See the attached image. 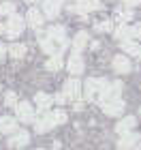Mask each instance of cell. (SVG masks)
I'll use <instances>...</instances> for the list:
<instances>
[{
  "label": "cell",
  "instance_id": "obj_1",
  "mask_svg": "<svg viewBox=\"0 0 141 150\" xmlns=\"http://www.w3.org/2000/svg\"><path fill=\"white\" fill-rule=\"evenodd\" d=\"M122 92V84L120 81H109V79H100V77H90L83 84V94L88 101H98L103 103L107 99H118Z\"/></svg>",
  "mask_w": 141,
  "mask_h": 150
},
{
  "label": "cell",
  "instance_id": "obj_2",
  "mask_svg": "<svg viewBox=\"0 0 141 150\" xmlns=\"http://www.w3.org/2000/svg\"><path fill=\"white\" fill-rule=\"evenodd\" d=\"M39 43H41V47L47 52V54H60L66 47V30L64 26H51L47 32H43L41 39H39Z\"/></svg>",
  "mask_w": 141,
  "mask_h": 150
},
{
  "label": "cell",
  "instance_id": "obj_3",
  "mask_svg": "<svg viewBox=\"0 0 141 150\" xmlns=\"http://www.w3.org/2000/svg\"><path fill=\"white\" fill-rule=\"evenodd\" d=\"M24 28H26V19L15 15V13H11V17L6 19V24H4V32L2 35H6L9 39H15V37H19L24 32Z\"/></svg>",
  "mask_w": 141,
  "mask_h": 150
},
{
  "label": "cell",
  "instance_id": "obj_4",
  "mask_svg": "<svg viewBox=\"0 0 141 150\" xmlns=\"http://www.w3.org/2000/svg\"><path fill=\"white\" fill-rule=\"evenodd\" d=\"M98 9H103V4L98 0H73V2H69V11L71 13H81V15L98 11Z\"/></svg>",
  "mask_w": 141,
  "mask_h": 150
},
{
  "label": "cell",
  "instance_id": "obj_5",
  "mask_svg": "<svg viewBox=\"0 0 141 150\" xmlns=\"http://www.w3.org/2000/svg\"><path fill=\"white\" fill-rule=\"evenodd\" d=\"M100 110H103L107 116H122V112L126 110V105H124V101L122 99H107L100 103Z\"/></svg>",
  "mask_w": 141,
  "mask_h": 150
},
{
  "label": "cell",
  "instance_id": "obj_6",
  "mask_svg": "<svg viewBox=\"0 0 141 150\" xmlns=\"http://www.w3.org/2000/svg\"><path fill=\"white\" fill-rule=\"evenodd\" d=\"M15 112H17L19 122H34V107L28 101H19L15 105Z\"/></svg>",
  "mask_w": 141,
  "mask_h": 150
},
{
  "label": "cell",
  "instance_id": "obj_7",
  "mask_svg": "<svg viewBox=\"0 0 141 150\" xmlns=\"http://www.w3.org/2000/svg\"><path fill=\"white\" fill-rule=\"evenodd\" d=\"M53 127H56V120H53L51 114H45V116H41V118H34V131L36 133H47Z\"/></svg>",
  "mask_w": 141,
  "mask_h": 150
},
{
  "label": "cell",
  "instance_id": "obj_8",
  "mask_svg": "<svg viewBox=\"0 0 141 150\" xmlns=\"http://www.w3.org/2000/svg\"><path fill=\"white\" fill-rule=\"evenodd\" d=\"M79 92H81V84H79V79H69L64 84V90H62V94L66 99H73V101H77L79 99Z\"/></svg>",
  "mask_w": 141,
  "mask_h": 150
},
{
  "label": "cell",
  "instance_id": "obj_9",
  "mask_svg": "<svg viewBox=\"0 0 141 150\" xmlns=\"http://www.w3.org/2000/svg\"><path fill=\"white\" fill-rule=\"evenodd\" d=\"M64 0H43V13H45V17H58V13H60V6H62Z\"/></svg>",
  "mask_w": 141,
  "mask_h": 150
},
{
  "label": "cell",
  "instance_id": "obj_10",
  "mask_svg": "<svg viewBox=\"0 0 141 150\" xmlns=\"http://www.w3.org/2000/svg\"><path fill=\"white\" fill-rule=\"evenodd\" d=\"M43 22H45V19H43V13L39 11V9H34V6H30L28 15H26V24H28L30 28L36 30V28H41V26H43Z\"/></svg>",
  "mask_w": 141,
  "mask_h": 150
},
{
  "label": "cell",
  "instance_id": "obj_11",
  "mask_svg": "<svg viewBox=\"0 0 141 150\" xmlns=\"http://www.w3.org/2000/svg\"><path fill=\"white\" fill-rule=\"evenodd\" d=\"M137 142H139V135L137 133H130V131L128 133H122V135H120V139H118V148L120 150H130Z\"/></svg>",
  "mask_w": 141,
  "mask_h": 150
},
{
  "label": "cell",
  "instance_id": "obj_12",
  "mask_svg": "<svg viewBox=\"0 0 141 150\" xmlns=\"http://www.w3.org/2000/svg\"><path fill=\"white\" fill-rule=\"evenodd\" d=\"M113 71H116V73H130V69H133V67H130V60L128 58H126V56H122V54H118V56L116 58H113Z\"/></svg>",
  "mask_w": 141,
  "mask_h": 150
},
{
  "label": "cell",
  "instance_id": "obj_13",
  "mask_svg": "<svg viewBox=\"0 0 141 150\" xmlns=\"http://www.w3.org/2000/svg\"><path fill=\"white\" fill-rule=\"evenodd\" d=\"M66 69H69L73 75H79L83 71V58L79 56V52L75 54H71V58H69V62H66Z\"/></svg>",
  "mask_w": 141,
  "mask_h": 150
},
{
  "label": "cell",
  "instance_id": "obj_14",
  "mask_svg": "<svg viewBox=\"0 0 141 150\" xmlns=\"http://www.w3.org/2000/svg\"><path fill=\"white\" fill-rule=\"evenodd\" d=\"M34 103H36V107L41 112H47L53 105V97H49V94H45V92H36L34 94Z\"/></svg>",
  "mask_w": 141,
  "mask_h": 150
},
{
  "label": "cell",
  "instance_id": "obj_15",
  "mask_svg": "<svg viewBox=\"0 0 141 150\" xmlns=\"http://www.w3.org/2000/svg\"><path fill=\"white\" fill-rule=\"evenodd\" d=\"M28 142H30V135L26 133V131H19V133H15V135L9 139V146H11V148H24Z\"/></svg>",
  "mask_w": 141,
  "mask_h": 150
},
{
  "label": "cell",
  "instance_id": "obj_16",
  "mask_svg": "<svg viewBox=\"0 0 141 150\" xmlns=\"http://www.w3.org/2000/svg\"><path fill=\"white\" fill-rule=\"evenodd\" d=\"M135 125H137L135 116H126V118H122V120H120L118 125H116V131H118L120 135H122V133H128V131H130V129L135 127Z\"/></svg>",
  "mask_w": 141,
  "mask_h": 150
},
{
  "label": "cell",
  "instance_id": "obj_17",
  "mask_svg": "<svg viewBox=\"0 0 141 150\" xmlns=\"http://www.w3.org/2000/svg\"><path fill=\"white\" fill-rule=\"evenodd\" d=\"M0 131H2V133H15L17 131L15 118H11V116H2V118H0Z\"/></svg>",
  "mask_w": 141,
  "mask_h": 150
},
{
  "label": "cell",
  "instance_id": "obj_18",
  "mask_svg": "<svg viewBox=\"0 0 141 150\" xmlns=\"http://www.w3.org/2000/svg\"><path fill=\"white\" fill-rule=\"evenodd\" d=\"M88 47V35L86 32H77L75 39H73V52H81Z\"/></svg>",
  "mask_w": 141,
  "mask_h": 150
},
{
  "label": "cell",
  "instance_id": "obj_19",
  "mask_svg": "<svg viewBox=\"0 0 141 150\" xmlns=\"http://www.w3.org/2000/svg\"><path fill=\"white\" fill-rule=\"evenodd\" d=\"M45 69L47 71H60V69H62V58H60V54H53V56L47 60Z\"/></svg>",
  "mask_w": 141,
  "mask_h": 150
},
{
  "label": "cell",
  "instance_id": "obj_20",
  "mask_svg": "<svg viewBox=\"0 0 141 150\" xmlns=\"http://www.w3.org/2000/svg\"><path fill=\"white\" fill-rule=\"evenodd\" d=\"M9 54H11V56L13 58H24L26 56V45H22V43H13L11 47H9Z\"/></svg>",
  "mask_w": 141,
  "mask_h": 150
},
{
  "label": "cell",
  "instance_id": "obj_21",
  "mask_svg": "<svg viewBox=\"0 0 141 150\" xmlns=\"http://www.w3.org/2000/svg\"><path fill=\"white\" fill-rule=\"evenodd\" d=\"M116 39H118V41H128V39H133L130 26H120V28L116 30Z\"/></svg>",
  "mask_w": 141,
  "mask_h": 150
},
{
  "label": "cell",
  "instance_id": "obj_22",
  "mask_svg": "<svg viewBox=\"0 0 141 150\" xmlns=\"http://www.w3.org/2000/svg\"><path fill=\"white\" fill-rule=\"evenodd\" d=\"M120 43H122V50H124V52H128V54H133V56H137L139 50H141V47H139L133 39H128V41H120Z\"/></svg>",
  "mask_w": 141,
  "mask_h": 150
},
{
  "label": "cell",
  "instance_id": "obj_23",
  "mask_svg": "<svg viewBox=\"0 0 141 150\" xmlns=\"http://www.w3.org/2000/svg\"><path fill=\"white\" fill-rule=\"evenodd\" d=\"M116 19L120 24H124V22H128V19H133V13L130 11H116Z\"/></svg>",
  "mask_w": 141,
  "mask_h": 150
},
{
  "label": "cell",
  "instance_id": "obj_24",
  "mask_svg": "<svg viewBox=\"0 0 141 150\" xmlns=\"http://www.w3.org/2000/svg\"><path fill=\"white\" fill-rule=\"evenodd\" d=\"M51 116H53V120H56V125H62V122H66V112H64V110L51 112Z\"/></svg>",
  "mask_w": 141,
  "mask_h": 150
},
{
  "label": "cell",
  "instance_id": "obj_25",
  "mask_svg": "<svg viewBox=\"0 0 141 150\" xmlns=\"http://www.w3.org/2000/svg\"><path fill=\"white\" fill-rule=\"evenodd\" d=\"M0 13H2V15L15 13V4H13V2H2V4H0Z\"/></svg>",
  "mask_w": 141,
  "mask_h": 150
},
{
  "label": "cell",
  "instance_id": "obj_26",
  "mask_svg": "<svg viewBox=\"0 0 141 150\" xmlns=\"http://www.w3.org/2000/svg\"><path fill=\"white\" fill-rule=\"evenodd\" d=\"M4 103L9 105V107H15V105H17V97H15V92H6V94H4Z\"/></svg>",
  "mask_w": 141,
  "mask_h": 150
},
{
  "label": "cell",
  "instance_id": "obj_27",
  "mask_svg": "<svg viewBox=\"0 0 141 150\" xmlns=\"http://www.w3.org/2000/svg\"><path fill=\"white\" fill-rule=\"evenodd\" d=\"M96 30H98V32H107V30H111V22H98V24H96Z\"/></svg>",
  "mask_w": 141,
  "mask_h": 150
},
{
  "label": "cell",
  "instance_id": "obj_28",
  "mask_svg": "<svg viewBox=\"0 0 141 150\" xmlns=\"http://www.w3.org/2000/svg\"><path fill=\"white\" fill-rule=\"evenodd\" d=\"M130 30H133V39H139V41H141V24L130 26Z\"/></svg>",
  "mask_w": 141,
  "mask_h": 150
},
{
  "label": "cell",
  "instance_id": "obj_29",
  "mask_svg": "<svg viewBox=\"0 0 141 150\" xmlns=\"http://www.w3.org/2000/svg\"><path fill=\"white\" fill-rule=\"evenodd\" d=\"M6 54H9V47H6L2 41H0V60H4V58H6Z\"/></svg>",
  "mask_w": 141,
  "mask_h": 150
},
{
  "label": "cell",
  "instance_id": "obj_30",
  "mask_svg": "<svg viewBox=\"0 0 141 150\" xmlns=\"http://www.w3.org/2000/svg\"><path fill=\"white\" fill-rule=\"evenodd\" d=\"M124 4L126 6H137V4H141V0H124Z\"/></svg>",
  "mask_w": 141,
  "mask_h": 150
},
{
  "label": "cell",
  "instance_id": "obj_31",
  "mask_svg": "<svg viewBox=\"0 0 141 150\" xmlns=\"http://www.w3.org/2000/svg\"><path fill=\"white\" fill-rule=\"evenodd\" d=\"M130 150H141V144H139V142H137V144H135V146H133Z\"/></svg>",
  "mask_w": 141,
  "mask_h": 150
},
{
  "label": "cell",
  "instance_id": "obj_32",
  "mask_svg": "<svg viewBox=\"0 0 141 150\" xmlns=\"http://www.w3.org/2000/svg\"><path fill=\"white\" fill-rule=\"evenodd\" d=\"M26 2H39V0H26Z\"/></svg>",
  "mask_w": 141,
  "mask_h": 150
},
{
  "label": "cell",
  "instance_id": "obj_33",
  "mask_svg": "<svg viewBox=\"0 0 141 150\" xmlns=\"http://www.w3.org/2000/svg\"><path fill=\"white\" fill-rule=\"evenodd\" d=\"M137 56H139V60H141V50H139V54H137Z\"/></svg>",
  "mask_w": 141,
  "mask_h": 150
},
{
  "label": "cell",
  "instance_id": "obj_34",
  "mask_svg": "<svg viewBox=\"0 0 141 150\" xmlns=\"http://www.w3.org/2000/svg\"><path fill=\"white\" fill-rule=\"evenodd\" d=\"M139 116H141V107H139Z\"/></svg>",
  "mask_w": 141,
  "mask_h": 150
},
{
  "label": "cell",
  "instance_id": "obj_35",
  "mask_svg": "<svg viewBox=\"0 0 141 150\" xmlns=\"http://www.w3.org/2000/svg\"><path fill=\"white\" fill-rule=\"evenodd\" d=\"M36 150H45V148H36Z\"/></svg>",
  "mask_w": 141,
  "mask_h": 150
}]
</instances>
